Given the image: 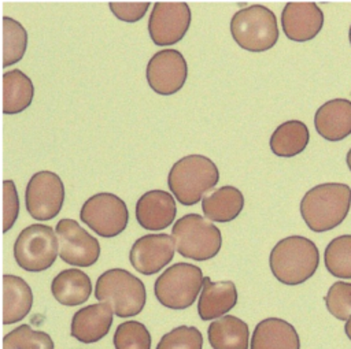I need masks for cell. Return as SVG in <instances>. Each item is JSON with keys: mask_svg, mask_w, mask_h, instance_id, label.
<instances>
[{"mask_svg": "<svg viewBox=\"0 0 351 349\" xmlns=\"http://www.w3.org/2000/svg\"><path fill=\"white\" fill-rule=\"evenodd\" d=\"M351 207V188L346 183H319L306 192L300 215L315 233L329 231L343 223Z\"/></svg>", "mask_w": 351, "mask_h": 349, "instance_id": "6da1fadb", "label": "cell"}, {"mask_svg": "<svg viewBox=\"0 0 351 349\" xmlns=\"http://www.w3.org/2000/svg\"><path fill=\"white\" fill-rule=\"evenodd\" d=\"M319 264L317 245L302 235H289L280 240L269 256L270 271L284 285L295 286L310 279Z\"/></svg>", "mask_w": 351, "mask_h": 349, "instance_id": "7a4b0ae2", "label": "cell"}, {"mask_svg": "<svg viewBox=\"0 0 351 349\" xmlns=\"http://www.w3.org/2000/svg\"><path fill=\"white\" fill-rule=\"evenodd\" d=\"M219 182V170L204 155H186L177 160L167 175V186L182 205L197 204Z\"/></svg>", "mask_w": 351, "mask_h": 349, "instance_id": "3957f363", "label": "cell"}, {"mask_svg": "<svg viewBox=\"0 0 351 349\" xmlns=\"http://www.w3.org/2000/svg\"><path fill=\"white\" fill-rule=\"evenodd\" d=\"M95 297L106 302L118 318L138 315L147 301L143 281L123 268H110L96 281Z\"/></svg>", "mask_w": 351, "mask_h": 349, "instance_id": "277c9868", "label": "cell"}, {"mask_svg": "<svg viewBox=\"0 0 351 349\" xmlns=\"http://www.w3.org/2000/svg\"><path fill=\"white\" fill-rule=\"evenodd\" d=\"M229 27L234 42L254 53L271 49L280 36L274 12L262 4H252L236 11Z\"/></svg>", "mask_w": 351, "mask_h": 349, "instance_id": "5b68a950", "label": "cell"}, {"mask_svg": "<svg viewBox=\"0 0 351 349\" xmlns=\"http://www.w3.org/2000/svg\"><path fill=\"white\" fill-rule=\"evenodd\" d=\"M171 237L177 252L186 259L206 261L215 257L222 246V234L211 220L197 214H186L177 219Z\"/></svg>", "mask_w": 351, "mask_h": 349, "instance_id": "8992f818", "label": "cell"}, {"mask_svg": "<svg viewBox=\"0 0 351 349\" xmlns=\"http://www.w3.org/2000/svg\"><path fill=\"white\" fill-rule=\"evenodd\" d=\"M202 270L191 263H176L162 272L154 285L156 300L170 309L189 308L203 289Z\"/></svg>", "mask_w": 351, "mask_h": 349, "instance_id": "52a82bcc", "label": "cell"}, {"mask_svg": "<svg viewBox=\"0 0 351 349\" xmlns=\"http://www.w3.org/2000/svg\"><path fill=\"white\" fill-rule=\"evenodd\" d=\"M56 231L48 224H30L25 227L14 242V259L27 272L48 270L59 255Z\"/></svg>", "mask_w": 351, "mask_h": 349, "instance_id": "ba28073f", "label": "cell"}, {"mask_svg": "<svg viewBox=\"0 0 351 349\" xmlns=\"http://www.w3.org/2000/svg\"><path fill=\"white\" fill-rule=\"evenodd\" d=\"M80 219L103 238L119 235L128 226L129 211L125 201L114 193L90 196L81 207Z\"/></svg>", "mask_w": 351, "mask_h": 349, "instance_id": "9c48e42d", "label": "cell"}, {"mask_svg": "<svg viewBox=\"0 0 351 349\" xmlns=\"http://www.w3.org/2000/svg\"><path fill=\"white\" fill-rule=\"evenodd\" d=\"M64 196L63 181L56 172L38 171L30 177L26 185V211L36 220H51L60 212Z\"/></svg>", "mask_w": 351, "mask_h": 349, "instance_id": "30bf717a", "label": "cell"}, {"mask_svg": "<svg viewBox=\"0 0 351 349\" xmlns=\"http://www.w3.org/2000/svg\"><path fill=\"white\" fill-rule=\"evenodd\" d=\"M191 26V10L184 1H156L148 18V33L155 45H173Z\"/></svg>", "mask_w": 351, "mask_h": 349, "instance_id": "8fae6325", "label": "cell"}, {"mask_svg": "<svg viewBox=\"0 0 351 349\" xmlns=\"http://www.w3.org/2000/svg\"><path fill=\"white\" fill-rule=\"evenodd\" d=\"M59 241V257L75 267H90L100 256V244L74 219H60L55 227Z\"/></svg>", "mask_w": 351, "mask_h": 349, "instance_id": "7c38bea8", "label": "cell"}, {"mask_svg": "<svg viewBox=\"0 0 351 349\" xmlns=\"http://www.w3.org/2000/svg\"><path fill=\"white\" fill-rule=\"evenodd\" d=\"M148 86L160 96H171L182 89L188 77V64L177 49H162L147 63Z\"/></svg>", "mask_w": 351, "mask_h": 349, "instance_id": "4fadbf2b", "label": "cell"}, {"mask_svg": "<svg viewBox=\"0 0 351 349\" xmlns=\"http://www.w3.org/2000/svg\"><path fill=\"white\" fill-rule=\"evenodd\" d=\"M176 244L166 233L145 234L134 241L129 250L132 267L143 275H154L165 268L174 257Z\"/></svg>", "mask_w": 351, "mask_h": 349, "instance_id": "5bb4252c", "label": "cell"}, {"mask_svg": "<svg viewBox=\"0 0 351 349\" xmlns=\"http://www.w3.org/2000/svg\"><path fill=\"white\" fill-rule=\"evenodd\" d=\"M281 26L288 40L306 42L324 26V12L313 1H289L281 12Z\"/></svg>", "mask_w": 351, "mask_h": 349, "instance_id": "9a60e30c", "label": "cell"}, {"mask_svg": "<svg viewBox=\"0 0 351 349\" xmlns=\"http://www.w3.org/2000/svg\"><path fill=\"white\" fill-rule=\"evenodd\" d=\"M177 215L174 197L162 189L145 192L136 203V219L138 224L149 231L169 227Z\"/></svg>", "mask_w": 351, "mask_h": 349, "instance_id": "2e32d148", "label": "cell"}, {"mask_svg": "<svg viewBox=\"0 0 351 349\" xmlns=\"http://www.w3.org/2000/svg\"><path fill=\"white\" fill-rule=\"evenodd\" d=\"M112 309L106 302L90 304L78 309L71 319L70 334L82 344H93L104 338L112 324Z\"/></svg>", "mask_w": 351, "mask_h": 349, "instance_id": "e0dca14e", "label": "cell"}, {"mask_svg": "<svg viewBox=\"0 0 351 349\" xmlns=\"http://www.w3.org/2000/svg\"><path fill=\"white\" fill-rule=\"evenodd\" d=\"M314 127L326 141H341L351 134V101L332 99L324 103L314 115Z\"/></svg>", "mask_w": 351, "mask_h": 349, "instance_id": "ac0fdd59", "label": "cell"}, {"mask_svg": "<svg viewBox=\"0 0 351 349\" xmlns=\"http://www.w3.org/2000/svg\"><path fill=\"white\" fill-rule=\"evenodd\" d=\"M237 304V289L232 281L213 282L204 276L203 289L197 301V313L202 320L225 316Z\"/></svg>", "mask_w": 351, "mask_h": 349, "instance_id": "d6986e66", "label": "cell"}, {"mask_svg": "<svg viewBox=\"0 0 351 349\" xmlns=\"http://www.w3.org/2000/svg\"><path fill=\"white\" fill-rule=\"evenodd\" d=\"M251 349H300V338L287 320L266 318L252 331Z\"/></svg>", "mask_w": 351, "mask_h": 349, "instance_id": "ffe728a7", "label": "cell"}, {"mask_svg": "<svg viewBox=\"0 0 351 349\" xmlns=\"http://www.w3.org/2000/svg\"><path fill=\"white\" fill-rule=\"evenodd\" d=\"M244 208V196L232 185L221 186L207 193L202 200L204 218L211 222L228 223L234 220Z\"/></svg>", "mask_w": 351, "mask_h": 349, "instance_id": "44dd1931", "label": "cell"}, {"mask_svg": "<svg viewBox=\"0 0 351 349\" xmlns=\"http://www.w3.org/2000/svg\"><path fill=\"white\" fill-rule=\"evenodd\" d=\"M33 307V292L18 275L3 276V323L14 324L27 316Z\"/></svg>", "mask_w": 351, "mask_h": 349, "instance_id": "7402d4cb", "label": "cell"}, {"mask_svg": "<svg viewBox=\"0 0 351 349\" xmlns=\"http://www.w3.org/2000/svg\"><path fill=\"white\" fill-rule=\"evenodd\" d=\"M55 300L66 307L81 305L92 294V282L88 274L78 268L62 270L51 282Z\"/></svg>", "mask_w": 351, "mask_h": 349, "instance_id": "603a6c76", "label": "cell"}, {"mask_svg": "<svg viewBox=\"0 0 351 349\" xmlns=\"http://www.w3.org/2000/svg\"><path fill=\"white\" fill-rule=\"evenodd\" d=\"M208 342L213 349H248V324L237 316L225 315L210 323Z\"/></svg>", "mask_w": 351, "mask_h": 349, "instance_id": "cb8c5ba5", "label": "cell"}, {"mask_svg": "<svg viewBox=\"0 0 351 349\" xmlns=\"http://www.w3.org/2000/svg\"><path fill=\"white\" fill-rule=\"evenodd\" d=\"M308 141L310 131L306 123L291 119L276 127L270 135L269 145L276 156L293 157L306 149Z\"/></svg>", "mask_w": 351, "mask_h": 349, "instance_id": "d4e9b609", "label": "cell"}, {"mask_svg": "<svg viewBox=\"0 0 351 349\" xmlns=\"http://www.w3.org/2000/svg\"><path fill=\"white\" fill-rule=\"evenodd\" d=\"M34 86L21 70L14 68L3 74V112L15 115L25 111L33 101Z\"/></svg>", "mask_w": 351, "mask_h": 349, "instance_id": "484cf974", "label": "cell"}, {"mask_svg": "<svg viewBox=\"0 0 351 349\" xmlns=\"http://www.w3.org/2000/svg\"><path fill=\"white\" fill-rule=\"evenodd\" d=\"M27 48V31L14 18H3V67L18 63Z\"/></svg>", "mask_w": 351, "mask_h": 349, "instance_id": "4316f807", "label": "cell"}, {"mask_svg": "<svg viewBox=\"0 0 351 349\" xmlns=\"http://www.w3.org/2000/svg\"><path fill=\"white\" fill-rule=\"evenodd\" d=\"M324 261L333 276L351 279V234L333 238L325 249Z\"/></svg>", "mask_w": 351, "mask_h": 349, "instance_id": "83f0119b", "label": "cell"}, {"mask_svg": "<svg viewBox=\"0 0 351 349\" xmlns=\"http://www.w3.org/2000/svg\"><path fill=\"white\" fill-rule=\"evenodd\" d=\"M49 334L33 330L29 324H21L4 335L3 349H53Z\"/></svg>", "mask_w": 351, "mask_h": 349, "instance_id": "f1b7e54d", "label": "cell"}, {"mask_svg": "<svg viewBox=\"0 0 351 349\" xmlns=\"http://www.w3.org/2000/svg\"><path fill=\"white\" fill-rule=\"evenodd\" d=\"M112 341L115 349H151V334L137 320L121 323L114 333Z\"/></svg>", "mask_w": 351, "mask_h": 349, "instance_id": "f546056e", "label": "cell"}, {"mask_svg": "<svg viewBox=\"0 0 351 349\" xmlns=\"http://www.w3.org/2000/svg\"><path fill=\"white\" fill-rule=\"evenodd\" d=\"M203 335L197 327L178 326L166 333L155 349H202Z\"/></svg>", "mask_w": 351, "mask_h": 349, "instance_id": "4dcf8cb0", "label": "cell"}, {"mask_svg": "<svg viewBox=\"0 0 351 349\" xmlns=\"http://www.w3.org/2000/svg\"><path fill=\"white\" fill-rule=\"evenodd\" d=\"M326 309L339 320H347L351 316V283L335 282L324 297Z\"/></svg>", "mask_w": 351, "mask_h": 349, "instance_id": "1f68e13d", "label": "cell"}, {"mask_svg": "<svg viewBox=\"0 0 351 349\" xmlns=\"http://www.w3.org/2000/svg\"><path fill=\"white\" fill-rule=\"evenodd\" d=\"M19 214V197L14 181L3 182V231L7 233L15 223Z\"/></svg>", "mask_w": 351, "mask_h": 349, "instance_id": "d6a6232c", "label": "cell"}, {"mask_svg": "<svg viewBox=\"0 0 351 349\" xmlns=\"http://www.w3.org/2000/svg\"><path fill=\"white\" fill-rule=\"evenodd\" d=\"M108 7L119 21L134 23L144 18L149 8V1H111Z\"/></svg>", "mask_w": 351, "mask_h": 349, "instance_id": "836d02e7", "label": "cell"}, {"mask_svg": "<svg viewBox=\"0 0 351 349\" xmlns=\"http://www.w3.org/2000/svg\"><path fill=\"white\" fill-rule=\"evenodd\" d=\"M344 333H346V335L348 337V339L351 341V316L347 319V322H346V326H344Z\"/></svg>", "mask_w": 351, "mask_h": 349, "instance_id": "e575fe53", "label": "cell"}, {"mask_svg": "<svg viewBox=\"0 0 351 349\" xmlns=\"http://www.w3.org/2000/svg\"><path fill=\"white\" fill-rule=\"evenodd\" d=\"M346 163H347L348 170L351 171V148L348 149V152H347V155H346Z\"/></svg>", "mask_w": 351, "mask_h": 349, "instance_id": "d590c367", "label": "cell"}, {"mask_svg": "<svg viewBox=\"0 0 351 349\" xmlns=\"http://www.w3.org/2000/svg\"><path fill=\"white\" fill-rule=\"evenodd\" d=\"M348 40H350V44H351V26H350V30H348Z\"/></svg>", "mask_w": 351, "mask_h": 349, "instance_id": "8d00e7d4", "label": "cell"}]
</instances>
